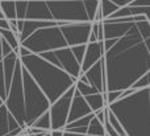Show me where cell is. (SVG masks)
<instances>
[{
    "label": "cell",
    "instance_id": "cell-1",
    "mask_svg": "<svg viewBox=\"0 0 150 136\" xmlns=\"http://www.w3.org/2000/svg\"><path fill=\"white\" fill-rule=\"evenodd\" d=\"M0 99L23 130L67 91L76 79L41 56L21 46L15 50L1 37Z\"/></svg>",
    "mask_w": 150,
    "mask_h": 136
},
{
    "label": "cell",
    "instance_id": "cell-2",
    "mask_svg": "<svg viewBox=\"0 0 150 136\" xmlns=\"http://www.w3.org/2000/svg\"><path fill=\"white\" fill-rule=\"evenodd\" d=\"M105 93L133 89L150 70V21L144 15L103 19Z\"/></svg>",
    "mask_w": 150,
    "mask_h": 136
},
{
    "label": "cell",
    "instance_id": "cell-3",
    "mask_svg": "<svg viewBox=\"0 0 150 136\" xmlns=\"http://www.w3.org/2000/svg\"><path fill=\"white\" fill-rule=\"evenodd\" d=\"M91 28L88 21L17 20V38L21 46L41 56L87 44Z\"/></svg>",
    "mask_w": 150,
    "mask_h": 136
},
{
    "label": "cell",
    "instance_id": "cell-4",
    "mask_svg": "<svg viewBox=\"0 0 150 136\" xmlns=\"http://www.w3.org/2000/svg\"><path fill=\"white\" fill-rule=\"evenodd\" d=\"M8 20L101 21L100 0H0Z\"/></svg>",
    "mask_w": 150,
    "mask_h": 136
},
{
    "label": "cell",
    "instance_id": "cell-5",
    "mask_svg": "<svg viewBox=\"0 0 150 136\" xmlns=\"http://www.w3.org/2000/svg\"><path fill=\"white\" fill-rule=\"evenodd\" d=\"M108 110L116 116L127 136H150V86L128 89Z\"/></svg>",
    "mask_w": 150,
    "mask_h": 136
},
{
    "label": "cell",
    "instance_id": "cell-6",
    "mask_svg": "<svg viewBox=\"0 0 150 136\" xmlns=\"http://www.w3.org/2000/svg\"><path fill=\"white\" fill-rule=\"evenodd\" d=\"M84 95L73 85L49 108L52 131H63L70 124L92 114Z\"/></svg>",
    "mask_w": 150,
    "mask_h": 136
},
{
    "label": "cell",
    "instance_id": "cell-7",
    "mask_svg": "<svg viewBox=\"0 0 150 136\" xmlns=\"http://www.w3.org/2000/svg\"><path fill=\"white\" fill-rule=\"evenodd\" d=\"M103 56V42L96 41V42H88L87 48H86L84 58H83L82 63V74L86 73L93 63H96ZM80 74V75H82Z\"/></svg>",
    "mask_w": 150,
    "mask_h": 136
},
{
    "label": "cell",
    "instance_id": "cell-8",
    "mask_svg": "<svg viewBox=\"0 0 150 136\" xmlns=\"http://www.w3.org/2000/svg\"><path fill=\"white\" fill-rule=\"evenodd\" d=\"M84 99L87 100V103L90 105L91 110L93 113H98V111L103 110L104 107L108 106L105 99V94H103V93H95V94L84 95Z\"/></svg>",
    "mask_w": 150,
    "mask_h": 136
},
{
    "label": "cell",
    "instance_id": "cell-9",
    "mask_svg": "<svg viewBox=\"0 0 150 136\" xmlns=\"http://www.w3.org/2000/svg\"><path fill=\"white\" fill-rule=\"evenodd\" d=\"M32 127L34 128H38V130H44V131H52V123H50V114L49 111L44 113L33 124Z\"/></svg>",
    "mask_w": 150,
    "mask_h": 136
},
{
    "label": "cell",
    "instance_id": "cell-10",
    "mask_svg": "<svg viewBox=\"0 0 150 136\" xmlns=\"http://www.w3.org/2000/svg\"><path fill=\"white\" fill-rule=\"evenodd\" d=\"M117 9H119V7L115 3L109 1V0H100V12H101V17L103 19L109 17Z\"/></svg>",
    "mask_w": 150,
    "mask_h": 136
},
{
    "label": "cell",
    "instance_id": "cell-11",
    "mask_svg": "<svg viewBox=\"0 0 150 136\" xmlns=\"http://www.w3.org/2000/svg\"><path fill=\"white\" fill-rule=\"evenodd\" d=\"M52 136H101L93 134H76V132H67V131H52ZM107 136V135H104Z\"/></svg>",
    "mask_w": 150,
    "mask_h": 136
},
{
    "label": "cell",
    "instance_id": "cell-12",
    "mask_svg": "<svg viewBox=\"0 0 150 136\" xmlns=\"http://www.w3.org/2000/svg\"><path fill=\"white\" fill-rule=\"evenodd\" d=\"M109 1L115 3L119 8H121V7H124V5H128L129 3H132L133 0H109Z\"/></svg>",
    "mask_w": 150,
    "mask_h": 136
},
{
    "label": "cell",
    "instance_id": "cell-13",
    "mask_svg": "<svg viewBox=\"0 0 150 136\" xmlns=\"http://www.w3.org/2000/svg\"><path fill=\"white\" fill-rule=\"evenodd\" d=\"M0 29H11V24L8 19H0Z\"/></svg>",
    "mask_w": 150,
    "mask_h": 136
},
{
    "label": "cell",
    "instance_id": "cell-14",
    "mask_svg": "<svg viewBox=\"0 0 150 136\" xmlns=\"http://www.w3.org/2000/svg\"><path fill=\"white\" fill-rule=\"evenodd\" d=\"M3 57V48H1V32H0V60Z\"/></svg>",
    "mask_w": 150,
    "mask_h": 136
},
{
    "label": "cell",
    "instance_id": "cell-15",
    "mask_svg": "<svg viewBox=\"0 0 150 136\" xmlns=\"http://www.w3.org/2000/svg\"><path fill=\"white\" fill-rule=\"evenodd\" d=\"M17 136H28V135H26V134H25V132H23V134H20V135H17Z\"/></svg>",
    "mask_w": 150,
    "mask_h": 136
},
{
    "label": "cell",
    "instance_id": "cell-16",
    "mask_svg": "<svg viewBox=\"0 0 150 136\" xmlns=\"http://www.w3.org/2000/svg\"><path fill=\"white\" fill-rule=\"evenodd\" d=\"M3 105V102H1V99H0V106H1Z\"/></svg>",
    "mask_w": 150,
    "mask_h": 136
},
{
    "label": "cell",
    "instance_id": "cell-17",
    "mask_svg": "<svg viewBox=\"0 0 150 136\" xmlns=\"http://www.w3.org/2000/svg\"><path fill=\"white\" fill-rule=\"evenodd\" d=\"M0 11H1V9H0Z\"/></svg>",
    "mask_w": 150,
    "mask_h": 136
}]
</instances>
